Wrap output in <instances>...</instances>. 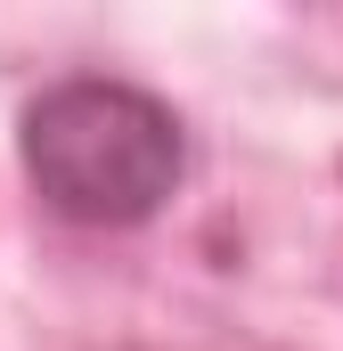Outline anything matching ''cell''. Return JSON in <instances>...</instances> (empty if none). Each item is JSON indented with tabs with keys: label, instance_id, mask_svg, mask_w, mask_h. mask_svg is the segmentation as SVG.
I'll use <instances>...</instances> for the list:
<instances>
[{
	"label": "cell",
	"instance_id": "obj_1",
	"mask_svg": "<svg viewBox=\"0 0 343 351\" xmlns=\"http://www.w3.org/2000/svg\"><path fill=\"white\" fill-rule=\"evenodd\" d=\"M16 164L66 229H147L188 180V123L123 74H66L16 123Z\"/></svg>",
	"mask_w": 343,
	"mask_h": 351
}]
</instances>
